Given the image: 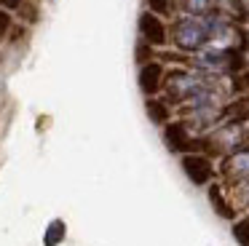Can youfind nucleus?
<instances>
[{
	"mask_svg": "<svg viewBox=\"0 0 249 246\" xmlns=\"http://www.w3.org/2000/svg\"><path fill=\"white\" fill-rule=\"evenodd\" d=\"M38 3H35V0H24L22 3V8H19V19L24 21V24H35V21H38Z\"/></svg>",
	"mask_w": 249,
	"mask_h": 246,
	"instance_id": "nucleus-15",
	"label": "nucleus"
},
{
	"mask_svg": "<svg viewBox=\"0 0 249 246\" xmlns=\"http://www.w3.org/2000/svg\"><path fill=\"white\" fill-rule=\"evenodd\" d=\"M163 142H166V147L172 150V153H193V150H206V139H196L193 134H190V126L188 121H172L166 123V128H163Z\"/></svg>",
	"mask_w": 249,
	"mask_h": 246,
	"instance_id": "nucleus-3",
	"label": "nucleus"
},
{
	"mask_svg": "<svg viewBox=\"0 0 249 246\" xmlns=\"http://www.w3.org/2000/svg\"><path fill=\"white\" fill-rule=\"evenodd\" d=\"M140 37L147 40L153 48L156 46H166L169 43V30L163 24V16L153 14V11H145L140 16Z\"/></svg>",
	"mask_w": 249,
	"mask_h": 246,
	"instance_id": "nucleus-6",
	"label": "nucleus"
},
{
	"mask_svg": "<svg viewBox=\"0 0 249 246\" xmlns=\"http://www.w3.org/2000/svg\"><path fill=\"white\" fill-rule=\"evenodd\" d=\"M204 88H209V80L198 72H188V70H172L163 80V91H166V102H190L198 96Z\"/></svg>",
	"mask_w": 249,
	"mask_h": 246,
	"instance_id": "nucleus-2",
	"label": "nucleus"
},
{
	"mask_svg": "<svg viewBox=\"0 0 249 246\" xmlns=\"http://www.w3.org/2000/svg\"><path fill=\"white\" fill-rule=\"evenodd\" d=\"M145 110H147V118L158 126H166L169 123V115H172V107H169L166 99H158V96H147L145 102Z\"/></svg>",
	"mask_w": 249,
	"mask_h": 246,
	"instance_id": "nucleus-10",
	"label": "nucleus"
},
{
	"mask_svg": "<svg viewBox=\"0 0 249 246\" xmlns=\"http://www.w3.org/2000/svg\"><path fill=\"white\" fill-rule=\"evenodd\" d=\"M233 86H236V91H244V94H249V70L238 72L236 80H233Z\"/></svg>",
	"mask_w": 249,
	"mask_h": 246,
	"instance_id": "nucleus-19",
	"label": "nucleus"
},
{
	"mask_svg": "<svg viewBox=\"0 0 249 246\" xmlns=\"http://www.w3.org/2000/svg\"><path fill=\"white\" fill-rule=\"evenodd\" d=\"M222 176L231 182H247L249 179V147H241V150H233V153L225 155L220 166Z\"/></svg>",
	"mask_w": 249,
	"mask_h": 246,
	"instance_id": "nucleus-7",
	"label": "nucleus"
},
{
	"mask_svg": "<svg viewBox=\"0 0 249 246\" xmlns=\"http://www.w3.org/2000/svg\"><path fill=\"white\" fill-rule=\"evenodd\" d=\"M247 19H249V14H247Z\"/></svg>",
	"mask_w": 249,
	"mask_h": 246,
	"instance_id": "nucleus-24",
	"label": "nucleus"
},
{
	"mask_svg": "<svg viewBox=\"0 0 249 246\" xmlns=\"http://www.w3.org/2000/svg\"><path fill=\"white\" fill-rule=\"evenodd\" d=\"M179 11L185 16H209L212 11H217L214 0H179Z\"/></svg>",
	"mask_w": 249,
	"mask_h": 246,
	"instance_id": "nucleus-12",
	"label": "nucleus"
},
{
	"mask_svg": "<svg viewBox=\"0 0 249 246\" xmlns=\"http://www.w3.org/2000/svg\"><path fill=\"white\" fill-rule=\"evenodd\" d=\"M206 139V150L209 153H233V150H241L244 144V128L241 123H225V126L214 128Z\"/></svg>",
	"mask_w": 249,
	"mask_h": 246,
	"instance_id": "nucleus-4",
	"label": "nucleus"
},
{
	"mask_svg": "<svg viewBox=\"0 0 249 246\" xmlns=\"http://www.w3.org/2000/svg\"><path fill=\"white\" fill-rule=\"evenodd\" d=\"M153 56H156V53H153V46L147 40H140L137 43V62L140 64H147V62H153Z\"/></svg>",
	"mask_w": 249,
	"mask_h": 246,
	"instance_id": "nucleus-18",
	"label": "nucleus"
},
{
	"mask_svg": "<svg viewBox=\"0 0 249 246\" xmlns=\"http://www.w3.org/2000/svg\"><path fill=\"white\" fill-rule=\"evenodd\" d=\"M163 80H166V70H163V64L158 59L140 67V88L145 96H156L163 88Z\"/></svg>",
	"mask_w": 249,
	"mask_h": 246,
	"instance_id": "nucleus-8",
	"label": "nucleus"
},
{
	"mask_svg": "<svg viewBox=\"0 0 249 246\" xmlns=\"http://www.w3.org/2000/svg\"><path fill=\"white\" fill-rule=\"evenodd\" d=\"M209 201H212V206H214V211L220 214V217L236 219V209H233L231 203L225 201V193H222L220 185H212V187H209Z\"/></svg>",
	"mask_w": 249,
	"mask_h": 246,
	"instance_id": "nucleus-11",
	"label": "nucleus"
},
{
	"mask_svg": "<svg viewBox=\"0 0 249 246\" xmlns=\"http://www.w3.org/2000/svg\"><path fill=\"white\" fill-rule=\"evenodd\" d=\"M172 43L174 48L185 53H198L209 46V24L206 16H179L172 27Z\"/></svg>",
	"mask_w": 249,
	"mask_h": 246,
	"instance_id": "nucleus-1",
	"label": "nucleus"
},
{
	"mask_svg": "<svg viewBox=\"0 0 249 246\" xmlns=\"http://www.w3.org/2000/svg\"><path fill=\"white\" fill-rule=\"evenodd\" d=\"M8 37H11L14 43H17L19 37H24V24H14L11 27V35H8Z\"/></svg>",
	"mask_w": 249,
	"mask_h": 246,
	"instance_id": "nucleus-21",
	"label": "nucleus"
},
{
	"mask_svg": "<svg viewBox=\"0 0 249 246\" xmlns=\"http://www.w3.org/2000/svg\"><path fill=\"white\" fill-rule=\"evenodd\" d=\"M236 3H238V5H241V8L249 14V0H236Z\"/></svg>",
	"mask_w": 249,
	"mask_h": 246,
	"instance_id": "nucleus-22",
	"label": "nucleus"
},
{
	"mask_svg": "<svg viewBox=\"0 0 249 246\" xmlns=\"http://www.w3.org/2000/svg\"><path fill=\"white\" fill-rule=\"evenodd\" d=\"M222 118L228 123H247L249 121V96H238V99L228 102L222 107Z\"/></svg>",
	"mask_w": 249,
	"mask_h": 246,
	"instance_id": "nucleus-9",
	"label": "nucleus"
},
{
	"mask_svg": "<svg viewBox=\"0 0 249 246\" xmlns=\"http://www.w3.org/2000/svg\"><path fill=\"white\" fill-rule=\"evenodd\" d=\"M24 0H0V8H6V11H19L22 8Z\"/></svg>",
	"mask_w": 249,
	"mask_h": 246,
	"instance_id": "nucleus-20",
	"label": "nucleus"
},
{
	"mask_svg": "<svg viewBox=\"0 0 249 246\" xmlns=\"http://www.w3.org/2000/svg\"><path fill=\"white\" fill-rule=\"evenodd\" d=\"M233 238H236L241 246H249V217L233 222Z\"/></svg>",
	"mask_w": 249,
	"mask_h": 246,
	"instance_id": "nucleus-16",
	"label": "nucleus"
},
{
	"mask_svg": "<svg viewBox=\"0 0 249 246\" xmlns=\"http://www.w3.org/2000/svg\"><path fill=\"white\" fill-rule=\"evenodd\" d=\"M65 235H67V225L62 222V219H54L43 233V244L46 246H59L62 241H65Z\"/></svg>",
	"mask_w": 249,
	"mask_h": 246,
	"instance_id": "nucleus-13",
	"label": "nucleus"
},
{
	"mask_svg": "<svg viewBox=\"0 0 249 246\" xmlns=\"http://www.w3.org/2000/svg\"><path fill=\"white\" fill-rule=\"evenodd\" d=\"M182 171L193 185H206L214 176V163L209 160L206 153H188L182 155Z\"/></svg>",
	"mask_w": 249,
	"mask_h": 246,
	"instance_id": "nucleus-5",
	"label": "nucleus"
},
{
	"mask_svg": "<svg viewBox=\"0 0 249 246\" xmlns=\"http://www.w3.org/2000/svg\"><path fill=\"white\" fill-rule=\"evenodd\" d=\"M177 0H147V11H153V14L158 16H172L174 11H177Z\"/></svg>",
	"mask_w": 249,
	"mask_h": 246,
	"instance_id": "nucleus-14",
	"label": "nucleus"
},
{
	"mask_svg": "<svg viewBox=\"0 0 249 246\" xmlns=\"http://www.w3.org/2000/svg\"><path fill=\"white\" fill-rule=\"evenodd\" d=\"M11 27H14V16H11V11L0 8V40H6V37L11 35Z\"/></svg>",
	"mask_w": 249,
	"mask_h": 246,
	"instance_id": "nucleus-17",
	"label": "nucleus"
},
{
	"mask_svg": "<svg viewBox=\"0 0 249 246\" xmlns=\"http://www.w3.org/2000/svg\"><path fill=\"white\" fill-rule=\"evenodd\" d=\"M244 144L249 147V128H244Z\"/></svg>",
	"mask_w": 249,
	"mask_h": 246,
	"instance_id": "nucleus-23",
	"label": "nucleus"
}]
</instances>
